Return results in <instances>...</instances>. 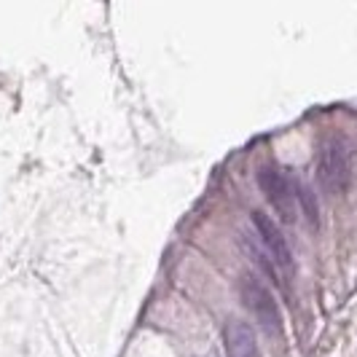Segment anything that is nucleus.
Returning <instances> with one entry per match:
<instances>
[{"label":"nucleus","instance_id":"nucleus-2","mask_svg":"<svg viewBox=\"0 0 357 357\" xmlns=\"http://www.w3.org/2000/svg\"><path fill=\"white\" fill-rule=\"evenodd\" d=\"M239 298H242V304L250 309L252 317L258 320V325L266 331L268 336H282L280 306H277L274 296L268 293V287L258 277L242 274V280H239Z\"/></svg>","mask_w":357,"mask_h":357},{"label":"nucleus","instance_id":"nucleus-4","mask_svg":"<svg viewBox=\"0 0 357 357\" xmlns=\"http://www.w3.org/2000/svg\"><path fill=\"white\" fill-rule=\"evenodd\" d=\"M255 180H258L261 194L274 207V213L280 215V220L293 223L296 220V188L285 178V172L277 169V167H261Z\"/></svg>","mask_w":357,"mask_h":357},{"label":"nucleus","instance_id":"nucleus-1","mask_svg":"<svg viewBox=\"0 0 357 357\" xmlns=\"http://www.w3.org/2000/svg\"><path fill=\"white\" fill-rule=\"evenodd\" d=\"M317 180L328 197H344L352 183V151L341 137H328L317 153Z\"/></svg>","mask_w":357,"mask_h":357},{"label":"nucleus","instance_id":"nucleus-5","mask_svg":"<svg viewBox=\"0 0 357 357\" xmlns=\"http://www.w3.org/2000/svg\"><path fill=\"white\" fill-rule=\"evenodd\" d=\"M226 349L229 357H261L255 333L248 322H231L226 328Z\"/></svg>","mask_w":357,"mask_h":357},{"label":"nucleus","instance_id":"nucleus-3","mask_svg":"<svg viewBox=\"0 0 357 357\" xmlns=\"http://www.w3.org/2000/svg\"><path fill=\"white\" fill-rule=\"evenodd\" d=\"M250 223L252 229H255V234H258V239H261V245H264V250L268 252L271 266L277 268V271H282L285 277H293L296 274V261H293V252L287 248V239L277 229V223L266 213H261V210H252Z\"/></svg>","mask_w":357,"mask_h":357}]
</instances>
